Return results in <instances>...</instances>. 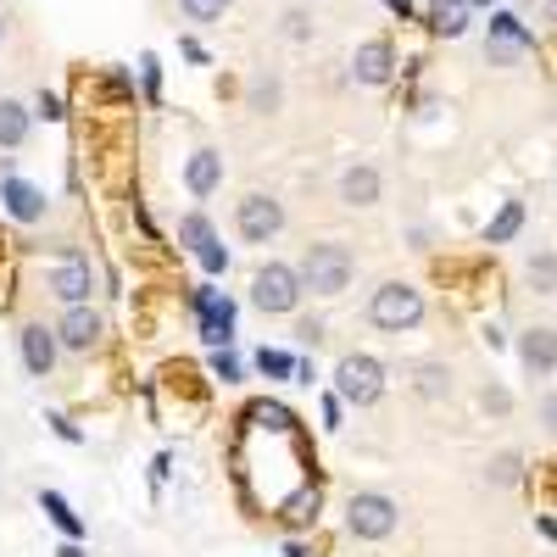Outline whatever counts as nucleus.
I'll use <instances>...</instances> for the list:
<instances>
[{
	"label": "nucleus",
	"mask_w": 557,
	"mask_h": 557,
	"mask_svg": "<svg viewBox=\"0 0 557 557\" xmlns=\"http://www.w3.org/2000/svg\"><path fill=\"white\" fill-rule=\"evenodd\" d=\"M546 23H557V0H546Z\"/></svg>",
	"instance_id": "58836bf2"
},
{
	"label": "nucleus",
	"mask_w": 557,
	"mask_h": 557,
	"mask_svg": "<svg viewBox=\"0 0 557 557\" xmlns=\"http://www.w3.org/2000/svg\"><path fill=\"white\" fill-rule=\"evenodd\" d=\"M190 312H196L201 341H207L212 351H228V346H235V301H228L223 290L196 285V290H190Z\"/></svg>",
	"instance_id": "423d86ee"
},
{
	"label": "nucleus",
	"mask_w": 557,
	"mask_h": 557,
	"mask_svg": "<svg viewBox=\"0 0 557 557\" xmlns=\"http://www.w3.org/2000/svg\"><path fill=\"white\" fill-rule=\"evenodd\" d=\"M57 557H84V541H62V546H57Z\"/></svg>",
	"instance_id": "c9c22d12"
},
{
	"label": "nucleus",
	"mask_w": 557,
	"mask_h": 557,
	"mask_svg": "<svg viewBox=\"0 0 557 557\" xmlns=\"http://www.w3.org/2000/svg\"><path fill=\"white\" fill-rule=\"evenodd\" d=\"M385 7H391V12H401V17H407V0H385Z\"/></svg>",
	"instance_id": "4c0bfd02"
},
{
	"label": "nucleus",
	"mask_w": 557,
	"mask_h": 557,
	"mask_svg": "<svg viewBox=\"0 0 557 557\" xmlns=\"http://www.w3.org/2000/svg\"><path fill=\"white\" fill-rule=\"evenodd\" d=\"M368 323H374V330H391V335L418 330V323H424V290L407 285V278H385V285L374 290V301H368Z\"/></svg>",
	"instance_id": "f03ea898"
},
{
	"label": "nucleus",
	"mask_w": 557,
	"mask_h": 557,
	"mask_svg": "<svg viewBox=\"0 0 557 557\" xmlns=\"http://www.w3.org/2000/svg\"><path fill=\"white\" fill-rule=\"evenodd\" d=\"M0 39H7V17H0Z\"/></svg>",
	"instance_id": "a19ab883"
},
{
	"label": "nucleus",
	"mask_w": 557,
	"mask_h": 557,
	"mask_svg": "<svg viewBox=\"0 0 557 557\" xmlns=\"http://www.w3.org/2000/svg\"><path fill=\"white\" fill-rule=\"evenodd\" d=\"M469 0H435V7H430V28L435 34H446V39H457L462 28H469Z\"/></svg>",
	"instance_id": "aec40b11"
},
{
	"label": "nucleus",
	"mask_w": 557,
	"mask_h": 557,
	"mask_svg": "<svg viewBox=\"0 0 557 557\" xmlns=\"http://www.w3.org/2000/svg\"><path fill=\"white\" fill-rule=\"evenodd\" d=\"M34 112H39L45 123H62V117H67V112H62V101L51 96V89H39V96H34Z\"/></svg>",
	"instance_id": "c85d7f7f"
},
{
	"label": "nucleus",
	"mask_w": 557,
	"mask_h": 557,
	"mask_svg": "<svg viewBox=\"0 0 557 557\" xmlns=\"http://www.w3.org/2000/svg\"><path fill=\"white\" fill-rule=\"evenodd\" d=\"M480 401H485V412H496V418H502L507 407H513V396H507L502 385H485V396H480Z\"/></svg>",
	"instance_id": "c756f323"
},
{
	"label": "nucleus",
	"mask_w": 557,
	"mask_h": 557,
	"mask_svg": "<svg viewBox=\"0 0 557 557\" xmlns=\"http://www.w3.org/2000/svg\"><path fill=\"white\" fill-rule=\"evenodd\" d=\"M178 240H184V251L201 262L207 278H223V273H228V246L212 235V218H207V212H184V218H178Z\"/></svg>",
	"instance_id": "0eeeda50"
},
{
	"label": "nucleus",
	"mask_w": 557,
	"mask_h": 557,
	"mask_svg": "<svg viewBox=\"0 0 557 557\" xmlns=\"http://www.w3.org/2000/svg\"><path fill=\"white\" fill-rule=\"evenodd\" d=\"M285 23H290V39H307V17H301V12H290Z\"/></svg>",
	"instance_id": "f704fd0d"
},
{
	"label": "nucleus",
	"mask_w": 557,
	"mask_h": 557,
	"mask_svg": "<svg viewBox=\"0 0 557 557\" xmlns=\"http://www.w3.org/2000/svg\"><path fill=\"white\" fill-rule=\"evenodd\" d=\"M28 128H34V112H28L23 101L0 96V151H17L23 139H28Z\"/></svg>",
	"instance_id": "a211bd4d"
},
{
	"label": "nucleus",
	"mask_w": 557,
	"mask_h": 557,
	"mask_svg": "<svg viewBox=\"0 0 557 557\" xmlns=\"http://www.w3.org/2000/svg\"><path fill=\"white\" fill-rule=\"evenodd\" d=\"M323 430H341V396H323Z\"/></svg>",
	"instance_id": "473e14b6"
},
{
	"label": "nucleus",
	"mask_w": 557,
	"mask_h": 557,
	"mask_svg": "<svg viewBox=\"0 0 557 557\" xmlns=\"http://www.w3.org/2000/svg\"><path fill=\"white\" fill-rule=\"evenodd\" d=\"M469 7H496V0H469Z\"/></svg>",
	"instance_id": "ea45409f"
},
{
	"label": "nucleus",
	"mask_w": 557,
	"mask_h": 557,
	"mask_svg": "<svg viewBox=\"0 0 557 557\" xmlns=\"http://www.w3.org/2000/svg\"><path fill=\"white\" fill-rule=\"evenodd\" d=\"M418 391H424L430 401H441V396H451V374L441 362H424V368H418Z\"/></svg>",
	"instance_id": "b1692460"
},
{
	"label": "nucleus",
	"mask_w": 557,
	"mask_h": 557,
	"mask_svg": "<svg viewBox=\"0 0 557 557\" xmlns=\"http://www.w3.org/2000/svg\"><path fill=\"white\" fill-rule=\"evenodd\" d=\"M212 374H218L223 385H235V380H240V357H235V351H212Z\"/></svg>",
	"instance_id": "bb28decb"
},
{
	"label": "nucleus",
	"mask_w": 557,
	"mask_h": 557,
	"mask_svg": "<svg viewBox=\"0 0 557 557\" xmlns=\"http://www.w3.org/2000/svg\"><path fill=\"white\" fill-rule=\"evenodd\" d=\"M541 424H546V435H557V391L541 396Z\"/></svg>",
	"instance_id": "2f4dec72"
},
{
	"label": "nucleus",
	"mask_w": 557,
	"mask_h": 557,
	"mask_svg": "<svg viewBox=\"0 0 557 557\" xmlns=\"http://www.w3.org/2000/svg\"><path fill=\"white\" fill-rule=\"evenodd\" d=\"M541 530H546V535H552V541H557V519H541Z\"/></svg>",
	"instance_id": "e433bc0d"
},
{
	"label": "nucleus",
	"mask_w": 557,
	"mask_h": 557,
	"mask_svg": "<svg viewBox=\"0 0 557 557\" xmlns=\"http://www.w3.org/2000/svg\"><path fill=\"white\" fill-rule=\"evenodd\" d=\"M519 228H524V201H507V207L485 223V246H507Z\"/></svg>",
	"instance_id": "412c9836"
},
{
	"label": "nucleus",
	"mask_w": 557,
	"mask_h": 557,
	"mask_svg": "<svg viewBox=\"0 0 557 557\" xmlns=\"http://www.w3.org/2000/svg\"><path fill=\"white\" fill-rule=\"evenodd\" d=\"M139 73H146V96L157 101V84H162V73H157V57H139Z\"/></svg>",
	"instance_id": "7c9ffc66"
},
{
	"label": "nucleus",
	"mask_w": 557,
	"mask_h": 557,
	"mask_svg": "<svg viewBox=\"0 0 557 557\" xmlns=\"http://www.w3.org/2000/svg\"><path fill=\"white\" fill-rule=\"evenodd\" d=\"M296 368H301L296 351H273V346L257 351V374H262V380H296Z\"/></svg>",
	"instance_id": "4be33fe9"
},
{
	"label": "nucleus",
	"mask_w": 557,
	"mask_h": 557,
	"mask_svg": "<svg viewBox=\"0 0 557 557\" xmlns=\"http://www.w3.org/2000/svg\"><path fill=\"white\" fill-rule=\"evenodd\" d=\"M530 51H535L530 28H524L513 12H491V39H485V57H491V67H513V62H524Z\"/></svg>",
	"instance_id": "9d476101"
},
{
	"label": "nucleus",
	"mask_w": 557,
	"mask_h": 557,
	"mask_svg": "<svg viewBox=\"0 0 557 557\" xmlns=\"http://www.w3.org/2000/svg\"><path fill=\"white\" fill-rule=\"evenodd\" d=\"M235 228H240V240L268 246L278 228H285V207H278L273 196H262V190H251V196H240V207H235Z\"/></svg>",
	"instance_id": "1a4fd4ad"
},
{
	"label": "nucleus",
	"mask_w": 557,
	"mask_h": 557,
	"mask_svg": "<svg viewBox=\"0 0 557 557\" xmlns=\"http://www.w3.org/2000/svg\"><path fill=\"white\" fill-rule=\"evenodd\" d=\"M0 207H7V218H12V223H45V212H51V201H45L39 184L17 178L12 168L0 173Z\"/></svg>",
	"instance_id": "9b49d317"
},
{
	"label": "nucleus",
	"mask_w": 557,
	"mask_h": 557,
	"mask_svg": "<svg viewBox=\"0 0 557 557\" xmlns=\"http://www.w3.org/2000/svg\"><path fill=\"white\" fill-rule=\"evenodd\" d=\"M351 273H357V257L341 240H318L301 257V285L312 296H346L351 290Z\"/></svg>",
	"instance_id": "f257e3e1"
},
{
	"label": "nucleus",
	"mask_w": 557,
	"mask_h": 557,
	"mask_svg": "<svg viewBox=\"0 0 557 557\" xmlns=\"http://www.w3.org/2000/svg\"><path fill=\"white\" fill-rule=\"evenodd\" d=\"M380 190H385V178H380L374 162H351V168L341 173V201H346V207H374Z\"/></svg>",
	"instance_id": "2eb2a0df"
},
{
	"label": "nucleus",
	"mask_w": 557,
	"mask_h": 557,
	"mask_svg": "<svg viewBox=\"0 0 557 557\" xmlns=\"http://www.w3.org/2000/svg\"><path fill=\"white\" fill-rule=\"evenodd\" d=\"M218 184H223V157H218L212 146H201L190 162H184V190H190L196 201H207Z\"/></svg>",
	"instance_id": "f3484780"
},
{
	"label": "nucleus",
	"mask_w": 557,
	"mask_h": 557,
	"mask_svg": "<svg viewBox=\"0 0 557 557\" xmlns=\"http://www.w3.org/2000/svg\"><path fill=\"white\" fill-rule=\"evenodd\" d=\"M101 290V273L89 268V257H78L73 246L62 251V262L51 268V296L62 301V307H89V296Z\"/></svg>",
	"instance_id": "6e6552de"
},
{
	"label": "nucleus",
	"mask_w": 557,
	"mask_h": 557,
	"mask_svg": "<svg viewBox=\"0 0 557 557\" xmlns=\"http://www.w3.org/2000/svg\"><path fill=\"white\" fill-rule=\"evenodd\" d=\"M57 330H45V323H23L17 330V351H23V368L34 380H51V368H57Z\"/></svg>",
	"instance_id": "f8f14e48"
},
{
	"label": "nucleus",
	"mask_w": 557,
	"mask_h": 557,
	"mask_svg": "<svg viewBox=\"0 0 557 557\" xmlns=\"http://www.w3.org/2000/svg\"><path fill=\"white\" fill-rule=\"evenodd\" d=\"M301 268H290V262H262L257 273H251V307L257 312H268V318H285V312H296L301 307Z\"/></svg>",
	"instance_id": "7ed1b4c3"
},
{
	"label": "nucleus",
	"mask_w": 557,
	"mask_h": 557,
	"mask_svg": "<svg viewBox=\"0 0 557 557\" xmlns=\"http://www.w3.org/2000/svg\"><path fill=\"white\" fill-rule=\"evenodd\" d=\"M519 362H524L530 380L557 374V330H524L519 335Z\"/></svg>",
	"instance_id": "4468645a"
},
{
	"label": "nucleus",
	"mask_w": 557,
	"mask_h": 557,
	"mask_svg": "<svg viewBox=\"0 0 557 557\" xmlns=\"http://www.w3.org/2000/svg\"><path fill=\"white\" fill-rule=\"evenodd\" d=\"M101 335H107V323H101L96 307H67L62 323H57V341H62L67 351H96Z\"/></svg>",
	"instance_id": "ddd939ff"
},
{
	"label": "nucleus",
	"mask_w": 557,
	"mask_h": 557,
	"mask_svg": "<svg viewBox=\"0 0 557 557\" xmlns=\"http://www.w3.org/2000/svg\"><path fill=\"white\" fill-rule=\"evenodd\" d=\"M396 524H401V502L385 496V491H357L346 502V530L357 541H391Z\"/></svg>",
	"instance_id": "20e7f679"
},
{
	"label": "nucleus",
	"mask_w": 557,
	"mask_h": 557,
	"mask_svg": "<svg viewBox=\"0 0 557 557\" xmlns=\"http://www.w3.org/2000/svg\"><path fill=\"white\" fill-rule=\"evenodd\" d=\"M519 480H524V457L519 451L491 457V485H519Z\"/></svg>",
	"instance_id": "393cba45"
},
{
	"label": "nucleus",
	"mask_w": 557,
	"mask_h": 557,
	"mask_svg": "<svg viewBox=\"0 0 557 557\" xmlns=\"http://www.w3.org/2000/svg\"><path fill=\"white\" fill-rule=\"evenodd\" d=\"M530 285H535L541 296H557V251H541V257L530 262Z\"/></svg>",
	"instance_id": "5701e85b"
},
{
	"label": "nucleus",
	"mask_w": 557,
	"mask_h": 557,
	"mask_svg": "<svg viewBox=\"0 0 557 557\" xmlns=\"http://www.w3.org/2000/svg\"><path fill=\"white\" fill-rule=\"evenodd\" d=\"M351 73H357V84H391V73H396V57H391V45L385 39H368V45H357V57H351Z\"/></svg>",
	"instance_id": "dca6fc26"
},
{
	"label": "nucleus",
	"mask_w": 557,
	"mask_h": 557,
	"mask_svg": "<svg viewBox=\"0 0 557 557\" xmlns=\"http://www.w3.org/2000/svg\"><path fill=\"white\" fill-rule=\"evenodd\" d=\"M39 507H45V519H51L67 541H84V519L67 507V496H62V491H39Z\"/></svg>",
	"instance_id": "6ab92c4d"
},
{
	"label": "nucleus",
	"mask_w": 557,
	"mask_h": 557,
	"mask_svg": "<svg viewBox=\"0 0 557 557\" xmlns=\"http://www.w3.org/2000/svg\"><path fill=\"white\" fill-rule=\"evenodd\" d=\"M228 7H235V0H178V12L196 17V23H218Z\"/></svg>",
	"instance_id": "a878e982"
},
{
	"label": "nucleus",
	"mask_w": 557,
	"mask_h": 557,
	"mask_svg": "<svg viewBox=\"0 0 557 557\" xmlns=\"http://www.w3.org/2000/svg\"><path fill=\"white\" fill-rule=\"evenodd\" d=\"M168 469H173V457H168V451H157V462H151V485H162V480H168Z\"/></svg>",
	"instance_id": "72a5a7b5"
},
{
	"label": "nucleus",
	"mask_w": 557,
	"mask_h": 557,
	"mask_svg": "<svg viewBox=\"0 0 557 557\" xmlns=\"http://www.w3.org/2000/svg\"><path fill=\"white\" fill-rule=\"evenodd\" d=\"M45 424H51V430H57V441H67V446H84V430L73 424V418H62V412H51V418H45Z\"/></svg>",
	"instance_id": "cd10ccee"
},
{
	"label": "nucleus",
	"mask_w": 557,
	"mask_h": 557,
	"mask_svg": "<svg viewBox=\"0 0 557 557\" xmlns=\"http://www.w3.org/2000/svg\"><path fill=\"white\" fill-rule=\"evenodd\" d=\"M335 396L351 401V407H374L385 396V362L368 357V351H351L335 362Z\"/></svg>",
	"instance_id": "39448f33"
}]
</instances>
